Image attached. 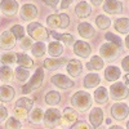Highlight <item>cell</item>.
<instances>
[{
  "label": "cell",
  "mask_w": 129,
  "mask_h": 129,
  "mask_svg": "<svg viewBox=\"0 0 129 129\" xmlns=\"http://www.w3.org/2000/svg\"><path fill=\"white\" fill-rule=\"evenodd\" d=\"M71 105L80 111H87L92 105V98L87 92H76L71 98Z\"/></svg>",
  "instance_id": "obj_1"
},
{
  "label": "cell",
  "mask_w": 129,
  "mask_h": 129,
  "mask_svg": "<svg viewBox=\"0 0 129 129\" xmlns=\"http://www.w3.org/2000/svg\"><path fill=\"white\" fill-rule=\"evenodd\" d=\"M47 23L50 28H66L70 23V18L67 14H52L47 18Z\"/></svg>",
  "instance_id": "obj_2"
},
{
  "label": "cell",
  "mask_w": 129,
  "mask_h": 129,
  "mask_svg": "<svg viewBox=\"0 0 129 129\" xmlns=\"http://www.w3.org/2000/svg\"><path fill=\"white\" fill-rule=\"evenodd\" d=\"M119 52H120V47L114 44V43H106V44H103L100 49L101 56L107 61L116 59L117 56H119Z\"/></svg>",
  "instance_id": "obj_3"
},
{
  "label": "cell",
  "mask_w": 129,
  "mask_h": 129,
  "mask_svg": "<svg viewBox=\"0 0 129 129\" xmlns=\"http://www.w3.org/2000/svg\"><path fill=\"white\" fill-rule=\"evenodd\" d=\"M27 31H28V34L32 38L39 40V41H44V40H47L49 38V32L43 27L40 23H36V22L30 23L28 27H27Z\"/></svg>",
  "instance_id": "obj_4"
},
{
  "label": "cell",
  "mask_w": 129,
  "mask_h": 129,
  "mask_svg": "<svg viewBox=\"0 0 129 129\" xmlns=\"http://www.w3.org/2000/svg\"><path fill=\"white\" fill-rule=\"evenodd\" d=\"M43 79H44V72H43V69H38L36 72H35V75L32 76V79L27 84L23 85V88H22L23 93L27 94V93H30L32 90L38 89L40 85H41V83H43Z\"/></svg>",
  "instance_id": "obj_5"
},
{
  "label": "cell",
  "mask_w": 129,
  "mask_h": 129,
  "mask_svg": "<svg viewBox=\"0 0 129 129\" xmlns=\"http://www.w3.org/2000/svg\"><path fill=\"white\" fill-rule=\"evenodd\" d=\"M110 92H111V97L114 100H124V98H126V97L129 95L128 88L121 83L112 84L111 88H110Z\"/></svg>",
  "instance_id": "obj_6"
},
{
  "label": "cell",
  "mask_w": 129,
  "mask_h": 129,
  "mask_svg": "<svg viewBox=\"0 0 129 129\" xmlns=\"http://www.w3.org/2000/svg\"><path fill=\"white\" fill-rule=\"evenodd\" d=\"M111 115L116 120H124L129 115V107L125 103H115L111 107Z\"/></svg>",
  "instance_id": "obj_7"
},
{
  "label": "cell",
  "mask_w": 129,
  "mask_h": 129,
  "mask_svg": "<svg viewBox=\"0 0 129 129\" xmlns=\"http://www.w3.org/2000/svg\"><path fill=\"white\" fill-rule=\"evenodd\" d=\"M61 121V114L57 109H49L44 115V123L47 126H56Z\"/></svg>",
  "instance_id": "obj_8"
},
{
  "label": "cell",
  "mask_w": 129,
  "mask_h": 129,
  "mask_svg": "<svg viewBox=\"0 0 129 129\" xmlns=\"http://www.w3.org/2000/svg\"><path fill=\"white\" fill-rule=\"evenodd\" d=\"M50 81L56 85V87H58L59 89H69V88H72L74 87V83L67 78V76H64V75H54Z\"/></svg>",
  "instance_id": "obj_9"
},
{
  "label": "cell",
  "mask_w": 129,
  "mask_h": 129,
  "mask_svg": "<svg viewBox=\"0 0 129 129\" xmlns=\"http://www.w3.org/2000/svg\"><path fill=\"white\" fill-rule=\"evenodd\" d=\"M74 52L81 58H88L89 54H90V47L88 43L85 41H76L74 45Z\"/></svg>",
  "instance_id": "obj_10"
},
{
  "label": "cell",
  "mask_w": 129,
  "mask_h": 129,
  "mask_svg": "<svg viewBox=\"0 0 129 129\" xmlns=\"http://www.w3.org/2000/svg\"><path fill=\"white\" fill-rule=\"evenodd\" d=\"M103 9H105V12L110 13V14H116V13H121L123 5L117 0H106Z\"/></svg>",
  "instance_id": "obj_11"
},
{
  "label": "cell",
  "mask_w": 129,
  "mask_h": 129,
  "mask_svg": "<svg viewBox=\"0 0 129 129\" xmlns=\"http://www.w3.org/2000/svg\"><path fill=\"white\" fill-rule=\"evenodd\" d=\"M89 120H90V124L93 125V128H100V125L102 124V120H103V111L98 107H95L90 111V115H89Z\"/></svg>",
  "instance_id": "obj_12"
},
{
  "label": "cell",
  "mask_w": 129,
  "mask_h": 129,
  "mask_svg": "<svg viewBox=\"0 0 129 129\" xmlns=\"http://www.w3.org/2000/svg\"><path fill=\"white\" fill-rule=\"evenodd\" d=\"M38 16V9L35 5H31V4H26L22 7L21 9V17L26 21H31L34 19L35 17Z\"/></svg>",
  "instance_id": "obj_13"
},
{
  "label": "cell",
  "mask_w": 129,
  "mask_h": 129,
  "mask_svg": "<svg viewBox=\"0 0 129 129\" xmlns=\"http://www.w3.org/2000/svg\"><path fill=\"white\" fill-rule=\"evenodd\" d=\"M0 8H2V10L5 14L13 16V14H16L17 9H18V4H17V2H14V0H3Z\"/></svg>",
  "instance_id": "obj_14"
},
{
  "label": "cell",
  "mask_w": 129,
  "mask_h": 129,
  "mask_svg": "<svg viewBox=\"0 0 129 129\" xmlns=\"http://www.w3.org/2000/svg\"><path fill=\"white\" fill-rule=\"evenodd\" d=\"M75 13H76V16L80 17V18H85V17L90 16L92 8L87 2H80L76 7H75Z\"/></svg>",
  "instance_id": "obj_15"
},
{
  "label": "cell",
  "mask_w": 129,
  "mask_h": 129,
  "mask_svg": "<svg viewBox=\"0 0 129 129\" xmlns=\"http://www.w3.org/2000/svg\"><path fill=\"white\" fill-rule=\"evenodd\" d=\"M78 31H79V34H80V36H83L84 39H90V38H93L94 36V28L89 25V23H87V22H83V23H80L79 26H78Z\"/></svg>",
  "instance_id": "obj_16"
},
{
  "label": "cell",
  "mask_w": 129,
  "mask_h": 129,
  "mask_svg": "<svg viewBox=\"0 0 129 129\" xmlns=\"http://www.w3.org/2000/svg\"><path fill=\"white\" fill-rule=\"evenodd\" d=\"M0 43H2V48L3 49H10L14 45V35L12 34V31L3 32L2 38H0Z\"/></svg>",
  "instance_id": "obj_17"
},
{
  "label": "cell",
  "mask_w": 129,
  "mask_h": 129,
  "mask_svg": "<svg viewBox=\"0 0 129 129\" xmlns=\"http://www.w3.org/2000/svg\"><path fill=\"white\" fill-rule=\"evenodd\" d=\"M67 62L66 58H52V59H45L44 61V67L48 70H57L62 67L64 63Z\"/></svg>",
  "instance_id": "obj_18"
},
{
  "label": "cell",
  "mask_w": 129,
  "mask_h": 129,
  "mask_svg": "<svg viewBox=\"0 0 129 129\" xmlns=\"http://www.w3.org/2000/svg\"><path fill=\"white\" fill-rule=\"evenodd\" d=\"M14 97V89L9 85H3L0 87V101L3 102H9L12 101Z\"/></svg>",
  "instance_id": "obj_19"
},
{
  "label": "cell",
  "mask_w": 129,
  "mask_h": 129,
  "mask_svg": "<svg viewBox=\"0 0 129 129\" xmlns=\"http://www.w3.org/2000/svg\"><path fill=\"white\" fill-rule=\"evenodd\" d=\"M81 70H83V66H81L80 61L78 59H71L67 64V71L71 76H79Z\"/></svg>",
  "instance_id": "obj_20"
},
{
  "label": "cell",
  "mask_w": 129,
  "mask_h": 129,
  "mask_svg": "<svg viewBox=\"0 0 129 129\" xmlns=\"http://www.w3.org/2000/svg\"><path fill=\"white\" fill-rule=\"evenodd\" d=\"M105 78L109 81H115V80H117L120 78V70L117 67H115V66L107 67L106 71H105Z\"/></svg>",
  "instance_id": "obj_21"
},
{
  "label": "cell",
  "mask_w": 129,
  "mask_h": 129,
  "mask_svg": "<svg viewBox=\"0 0 129 129\" xmlns=\"http://www.w3.org/2000/svg\"><path fill=\"white\" fill-rule=\"evenodd\" d=\"M17 63L19 67H23V69H30L32 67V64H34V62H32V59L26 56L25 53H18L17 54Z\"/></svg>",
  "instance_id": "obj_22"
},
{
  "label": "cell",
  "mask_w": 129,
  "mask_h": 129,
  "mask_svg": "<svg viewBox=\"0 0 129 129\" xmlns=\"http://www.w3.org/2000/svg\"><path fill=\"white\" fill-rule=\"evenodd\" d=\"M100 81H101L100 76L97 74H89L84 79V87L85 88H94L100 84Z\"/></svg>",
  "instance_id": "obj_23"
},
{
  "label": "cell",
  "mask_w": 129,
  "mask_h": 129,
  "mask_svg": "<svg viewBox=\"0 0 129 129\" xmlns=\"http://www.w3.org/2000/svg\"><path fill=\"white\" fill-rule=\"evenodd\" d=\"M94 100H95V102L97 103H106L107 102V100H109V94H107V89L106 88H103V87H101V88H98L95 92H94Z\"/></svg>",
  "instance_id": "obj_24"
},
{
  "label": "cell",
  "mask_w": 129,
  "mask_h": 129,
  "mask_svg": "<svg viewBox=\"0 0 129 129\" xmlns=\"http://www.w3.org/2000/svg\"><path fill=\"white\" fill-rule=\"evenodd\" d=\"M115 30L121 34L129 32V19L128 18H119L115 22Z\"/></svg>",
  "instance_id": "obj_25"
},
{
  "label": "cell",
  "mask_w": 129,
  "mask_h": 129,
  "mask_svg": "<svg viewBox=\"0 0 129 129\" xmlns=\"http://www.w3.org/2000/svg\"><path fill=\"white\" fill-rule=\"evenodd\" d=\"M48 50H49V54H50V56H53V57H59V56L62 54V52H63V48H62V45L59 44V43L53 41V43H50V44H49Z\"/></svg>",
  "instance_id": "obj_26"
},
{
  "label": "cell",
  "mask_w": 129,
  "mask_h": 129,
  "mask_svg": "<svg viewBox=\"0 0 129 129\" xmlns=\"http://www.w3.org/2000/svg\"><path fill=\"white\" fill-rule=\"evenodd\" d=\"M87 67H88V70H101L103 67V61L98 56H94V57H92L90 62L87 63Z\"/></svg>",
  "instance_id": "obj_27"
},
{
  "label": "cell",
  "mask_w": 129,
  "mask_h": 129,
  "mask_svg": "<svg viewBox=\"0 0 129 129\" xmlns=\"http://www.w3.org/2000/svg\"><path fill=\"white\" fill-rule=\"evenodd\" d=\"M59 101H61V95H59V93H57V92H48L47 95H45V102H47V105L54 106V105L59 103Z\"/></svg>",
  "instance_id": "obj_28"
},
{
  "label": "cell",
  "mask_w": 129,
  "mask_h": 129,
  "mask_svg": "<svg viewBox=\"0 0 129 129\" xmlns=\"http://www.w3.org/2000/svg\"><path fill=\"white\" fill-rule=\"evenodd\" d=\"M50 35L54 38V39H57V40H62L64 44H67V45H71V44H74V43H75L74 36L72 35H69V34L59 35V34H57V32H50Z\"/></svg>",
  "instance_id": "obj_29"
},
{
  "label": "cell",
  "mask_w": 129,
  "mask_h": 129,
  "mask_svg": "<svg viewBox=\"0 0 129 129\" xmlns=\"http://www.w3.org/2000/svg\"><path fill=\"white\" fill-rule=\"evenodd\" d=\"M32 105H34V102H32V100H28L26 98V97H23V98H19L16 103V107H18V109H22L25 111H28L32 109Z\"/></svg>",
  "instance_id": "obj_30"
},
{
  "label": "cell",
  "mask_w": 129,
  "mask_h": 129,
  "mask_svg": "<svg viewBox=\"0 0 129 129\" xmlns=\"http://www.w3.org/2000/svg\"><path fill=\"white\" fill-rule=\"evenodd\" d=\"M0 79L4 83H8L12 80V69L8 66H3L0 67Z\"/></svg>",
  "instance_id": "obj_31"
},
{
  "label": "cell",
  "mask_w": 129,
  "mask_h": 129,
  "mask_svg": "<svg viewBox=\"0 0 129 129\" xmlns=\"http://www.w3.org/2000/svg\"><path fill=\"white\" fill-rule=\"evenodd\" d=\"M30 121L34 123V124H39L41 121V119H44V115H43V110L41 109H35L34 111L31 112L30 115Z\"/></svg>",
  "instance_id": "obj_32"
},
{
  "label": "cell",
  "mask_w": 129,
  "mask_h": 129,
  "mask_svg": "<svg viewBox=\"0 0 129 129\" xmlns=\"http://www.w3.org/2000/svg\"><path fill=\"white\" fill-rule=\"evenodd\" d=\"M63 114H64V115H63V119L66 120L67 123H70V124H71V123H74L75 120L78 119V115H76V112H75L72 109H69V107L63 110Z\"/></svg>",
  "instance_id": "obj_33"
},
{
  "label": "cell",
  "mask_w": 129,
  "mask_h": 129,
  "mask_svg": "<svg viewBox=\"0 0 129 129\" xmlns=\"http://www.w3.org/2000/svg\"><path fill=\"white\" fill-rule=\"evenodd\" d=\"M95 23H97V26H98L101 30H105V28H107L111 25V21L107 17H105V16H98L97 19H95Z\"/></svg>",
  "instance_id": "obj_34"
},
{
  "label": "cell",
  "mask_w": 129,
  "mask_h": 129,
  "mask_svg": "<svg viewBox=\"0 0 129 129\" xmlns=\"http://www.w3.org/2000/svg\"><path fill=\"white\" fill-rule=\"evenodd\" d=\"M32 53H34L35 57H43L45 53V45L44 43H36V44L32 47Z\"/></svg>",
  "instance_id": "obj_35"
},
{
  "label": "cell",
  "mask_w": 129,
  "mask_h": 129,
  "mask_svg": "<svg viewBox=\"0 0 129 129\" xmlns=\"http://www.w3.org/2000/svg\"><path fill=\"white\" fill-rule=\"evenodd\" d=\"M16 75H17V79H18L19 81H26V80L28 79V76H30L28 71H27L26 69H23V67H18V69L16 70Z\"/></svg>",
  "instance_id": "obj_36"
},
{
  "label": "cell",
  "mask_w": 129,
  "mask_h": 129,
  "mask_svg": "<svg viewBox=\"0 0 129 129\" xmlns=\"http://www.w3.org/2000/svg\"><path fill=\"white\" fill-rule=\"evenodd\" d=\"M21 123L14 119V117H8V120L5 121V129H19Z\"/></svg>",
  "instance_id": "obj_37"
},
{
  "label": "cell",
  "mask_w": 129,
  "mask_h": 129,
  "mask_svg": "<svg viewBox=\"0 0 129 129\" xmlns=\"http://www.w3.org/2000/svg\"><path fill=\"white\" fill-rule=\"evenodd\" d=\"M10 31H12V34H13L14 38H17V39H23V36H25V30H23L22 26H19V25L13 26Z\"/></svg>",
  "instance_id": "obj_38"
},
{
  "label": "cell",
  "mask_w": 129,
  "mask_h": 129,
  "mask_svg": "<svg viewBox=\"0 0 129 129\" xmlns=\"http://www.w3.org/2000/svg\"><path fill=\"white\" fill-rule=\"evenodd\" d=\"M16 59H17V56H14L13 53H5V54H3V57H2V62L5 63V64L14 63Z\"/></svg>",
  "instance_id": "obj_39"
},
{
  "label": "cell",
  "mask_w": 129,
  "mask_h": 129,
  "mask_svg": "<svg viewBox=\"0 0 129 129\" xmlns=\"http://www.w3.org/2000/svg\"><path fill=\"white\" fill-rule=\"evenodd\" d=\"M105 38H106L107 40H110L111 43H114V44L121 47V39H120L119 36H116V35H114V34H110V32H107V34L105 35Z\"/></svg>",
  "instance_id": "obj_40"
},
{
  "label": "cell",
  "mask_w": 129,
  "mask_h": 129,
  "mask_svg": "<svg viewBox=\"0 0 129 129\" xmlns=\"http://www.w3.org/2000/svg\"><path fill=\"white\" fill-rule=\"evenodd\" d=\"M21 47H22L23 49H28V48H31V47H32V41H31V39H28V38H23Z\"/></svg>",
  "instance_id": "obj_41"
},
{
  "label": "cell",
  "mask_w": 129,
  "mask_h": 129,
  "mask_svg": "<svg viewBox=\"0 0 129 129\" xmlns=\"http://www.w3.org/2000/svg\"><path fill=\"white\" fill-rule=\"evenodd\" d=\"M8 116V111L4 106H0V121H3L5 117Z\"/></svg>",
  "instance_id": "obj_42"
},
{
  "label": "cell",
  "mask_w": 129,
  "mask_h": 129,
  "mask_svg": "<svg viewBox=\"0 0 129 129\" xmlns=\"http://www.w3.org/2000/svg\"><path fill=\"white\" fill-rule=\"evenodd\" d=\"M71 129H89V126L85 124L84 121H80V123H78V124H75Z\"/></svg>",
  "instance_id": "obj_43"
},
{
  "label": "cell",
  "mask_w": 129,
  "mask_h": 129,
  "mask_svg": "<svg viewBox=\"0 0 129 129\" xmlns=\"http://www.w3.org/2000/svg\"><path fill=\"white\" fill-rule=\"evenodd\" d=\"M121 66H123V69H124L125 71H129V56H128V57H125V58L123 59Z\"/></svg>",
  "instance_id": "obj_44"
},
{
  "label": "cell",
  "mask_w": 129,
  "mask_h": 129,
  "mask_svg": "<svg viewBox=\"0 0 129 129\" xmlns=\"http://www.w3.org/2000/svg\"><path fill=\"white\" fill-rule=\"evenodd\" d=\"M44 2H45L47 5H49V7H52V8H56L57 4L59 3V0H44Z\"/></svg>",
  "instance_id": "obj_45"
},
{
  "label": "cell",
  "mask_w": 129,
  "mask_h": 129,
  "mask_svg": "<svg viewBox=\"0 0 129 129\" xmlns=\"http://www.w3.org/2000/svg\"><path fill=\"white\" fill-rule=\"evenodd\" d=\"M74 2V0H62V4H61V8L62 9H66L70 7V4Z\"/></svg>",
  "instance_id": "obj_46"
},
{
  "label": "cell",
  "mask_w": 129,
  "mask_h": 129,
  "mask_svg": "<svg viewBox=\"0 0 129 129\" xmlns=\"http://www.w3.org/2000/svg\"><path fill=\"white\" fill-rule=\"evenodd\" d=\"M90 2H92L93 5H97V7H98V5H101V3L103 2V0H90Z\"/></svg>",
  "instance_id": "obj_47"
},
{
  "label": "cell",
  "mask_w": 129,
  "mask_h": 129,
  "mask_svg": "<svg viewBox=\"0 0 129 129\" xmlns=\"http://www.w3.org/2000/svg\"><path fill=\"white\" fill-rule=\"evenodd\" d=\"M124 83L125 84H129V74H126L125 76H124Z\"/></svg>",
  "instance_id": "obj_48"
},
{
  "label": "cell",
  "mask_w": 129,
  "mask_h": 129,
  "mask_svg": "<svg viewBox=\"0 0 129 129\" xmlns=\"http://www.w3.org/2000/svg\"><path fill=\"white\" fill-rule=\"evenodd\" d=\"M125 45H126V48H129V35H128L126 39H125Z\"/></svg>",
  "instance_id": "obj_49"
},
{
  "label": "cell",
  "mask_w": 129,
  "mask_h": 129,
  "mask_svg": "<svg viewBox=\"0 0 129 129\" xmlns=\"http://www.w3.org/2000/svg\"><path fill=\"white\" fill-rule=\"evenodd\" d=\"M110 129H123V128H121V126H119V125H112Z\"/></svg>",
  "instance_id": "obj_50"
},
{
  "label": "cell",
  "mask_w": 129,
  "mask_h": 129,
  "mask_svg": "<svg viewBox=\"0 0 129 129\" xmlns=\"http://www.w3.org/2000/svg\"><path fill=\"white\" fill-rule=\"evenodd\" d=\"M126 129H129V123H128V124H126Z\"/></svg>",
  "instance_id": "obj_51"
}]
</instances>
